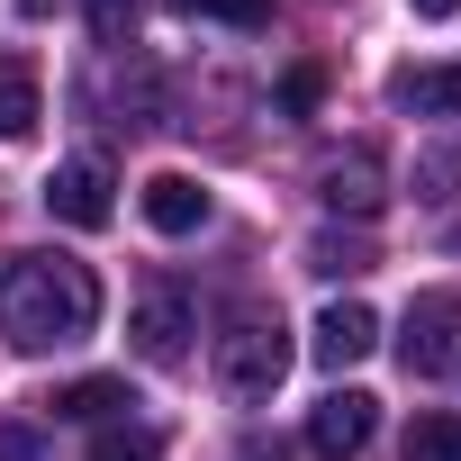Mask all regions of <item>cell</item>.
<instances>
[{
  "label": "cell",
  "mask_w": 461,
  "mask_h": 461,
  "mask_svg": "<svg viewBox=\"0 0 461 461\" xmlns=\"http://www.w3.org/2000/svg\"><path fill=\"white\" fill-rule=\"evenodd\" d=\"M190 335H199V317H190L181 290H145V299L127 308V344H136V362H154V371L190 362Z\"/></svg>",
  "instance_id": "4"
},
{
  "label": "cell",
  "mask_w": 461,
  "mask_h": 461,
  "mask_svg": "<svg viewBox=\"0 0 461 461\" xmlns=\"http://www.w3.org/2000/svg\"><path fill=\"white\" fill-rule=\"evenodd\" d=\"M181 10H199V19H226V28H263V19H272V0H181Z\"/></svg>",
  "instance_id": "17"
},
{
  "label": "cell",
  "mask_w": 461,
  "mask_h": 461,
  "mask_svg": "<svg viewBox=\"0 0 461 461\" xmlns=\"http://www.w3.org/2000/svg\"><path fill=\"white\" fill-rule=\"evenodd\" d=\"M236 461H281V443H263V434H245V452Z\"/></svg>",
  "instance_id": "20"
},
{
  "label": "cell",
  "mask_w": 461,
  "mask_h": 461,
  "mask_svg": "<svg viewBox=\"0 0 461 461\" xmlns=\"http://www.w3.org/2000/svg\"><path fill=\"white\" fill-rule=\"evenodd\" d=\"M145 226H154V236H199V226H208V190L190 172H154L145 181Z\"/></svg>",
  "instance_id": "9"
},
{
  "label": "cell",
  "mask_w": 461,
  "mask_h": 461,
  "mask_svg": "<svg viewBox=\"0 0 461 461\" xmlns=\"http://www.w3.org/2000/svg\"><path fill=\"white\" fill-rule=\"evenodd\" d=\"M461 190V154H425V199H452Z\"/></svg>",
  "instance_id": "18"
},
{
  "label": "cell",
  "mask_w": 461,
  "mask_h": 461,
  "mask_svg": "<svg viewBox=\"0 0 461 461\" xmlns=\"http://www.w3.org/2000/svg\"><path fill=\"white\" fill-rule=\"evenodd\" d=\"M371 425H380V398H371V389H335V398L308 407V452H317V461H362Z\"/></svg>",
  "instance_id": "5"
},
{
  "label": "cell",
  "mask_w": 461,
  "mask_h": 461,
  "mask_svg": "<svg viewBox=\"0 0 461 461\" xmlns=\"http://www.w3.org/2000/svg\"><path fill=\"white\" fill-rule=\"evenodd\" d=\"M118 407H136V389H127V380H109V371H91V380L55 389V416H73V425H109Z\"/></svg>",
  "instance_id": "12"
},
{
  "label": "cell",
  "mask_w": 461,
  "mask_h": 461,
  "mask_svg": "<svg viewBox=\"0 0 461 461\" xmlns=\"http://www.w3.org/2000/svg\"><path fill=\"white\" fill-rule=\"evenodd\" d=\"M407 461H461V407H434L407 425Z\"/></svg>",
  "instance_id": "13"
},
{
  "label": "cell",
  "mask_w": 461,
  "mask_h": 461,
  "mask_svg": "<svg viewBox=\"0 0 461 461\" xmlns=\"http://www.w3.org/2000/svg\"><path fill=\"white\" fill-rule=\"evenodd\" d=\"M398 362L416 380H461V290H425L398 326Z\"/></svg>",
  "instance_id": "3"
},
{
  "label": "cell",
  "mask_w": 461,
  "mask_h": 461,
  "mask_svg": "<svg viewBox=\"0 0 461 461\" xmlns=\"http://www.w3.org/2000/svg\"><path fill=\"white\" fill-rule=\"evenodd\" d=\"M0 461H46V443L28 425H0Z\"/></svg>",
  "instance_id": "19"
},
{
  "label": "cell",
  "mask_w": 461,
  "mask_h": 461,
  "mask_svg": "<svg viewBox=\"0 0 461 461\" xmlns=\"http://www.w3.org/2000/svg\"><path fill=\"white\" fill-rule=\"evenodd\" d=\"M308 272H326V281H344V272H371V245H344V236H317V245H308Z\"/></svg>",
  "instance_id": "15"
},
{
  "label": "cell",
  "mask_w": 461,
  "mask_h": 461,
  "mask_svg": "<svg viewBox=\"0 0 461 461\" xmlns=\"http://www.w3.org/2000/svg\"><path fill=\"white\" fill-rule=\"evenodd\" d=\"M371 344H380V317H371L362 299H335V308H326V317L308 326V353H317L326 371H344V362H362Z\"/></svg>",
  "instance_id": "8"
},
{
  "label": "cell",
  "mask_w": 461,
  "mask_h": 461,
  "mask_svg": "<svg viewBox=\"0 0 461 461\" xmlns=\"http://www.w3.org/2000/svg\"><path fill=\"white\" fill-rule=\"evenodd\" d=\"M100 326V272L73 254H10L0 263V335L19 353H64Z\"/></svg>",
  "instance_id": "1"
},
{
  "label": "cell",
  "mask_w": 461,
  "mask_h": 461,
  "mask_svg": "<svg viewBox=\"0 0 461 461\" xmlns=\"http://www.w3.org/2000/svg\"><path fill=\"white\" fill-rule=\"evenodd\" d=\"M91 10V37L100 46H127V28H136V0H82Z\"/></svg>",
  "instance_id": "16"
},
{
  "label": "cell",
  "mask_w": 461,
  "mask_h": 461,
  "mask_svg": "<svg viewBox=\"0 0 461 461\" xmlns=\"http://www.w3.org/2000/svg\"><path fill=\"white\" fill-rule=\"evenodd\" d=\"M37 118H46V91H37V64H28V55H0V145H19V136H37Z\"/></svg>",
  "instance_id": "11"
},
{
  "label": "cell",
  "mask_w": 461,
  "mask_h": 461,
  "mask_svg": "<svg viewBox=\"0 0 461 461\" xmlns=\"http://www.w3.org/2000/svg\"><path fill=\"white\" fill-rule=\"evenodd\" d=\"M389 109H407V118H452V109H461V64H407V73H389Z\"/></svg>",
  "instance_id": "10"
},
{
  "label": "cell",
  "mask_w": 461,
  "mask_h": 461,
  "mask_svg": "<svg viewBox=\"0 0 461 461\" xmlns=\"http://www.w3.org/2000/svg\"><path fill=\"white\" fill-rule=\"evenodd\" d=\"M380 181H389V172H380V154H371V145H353V154H335V163L317 172V199H326L335 217H371V208L389 199Z\"/></svg>",
  "instance_id": "7"
},
{
  "label": "cell",
  "mask_w": 461,
  "mask_h": 461,
  "mask_svg": "<svg viewBox=\"0 0 461 461\" xmlns=\"http://www.w3.org/2000/svg\"><path fill=\"white\" fill-rule=\"evenodd\" d=\"M461 10V0H416V19H452Z\"/></svg>",
  "instance_id": "21"
},
{
  "label": "cell",
  "mask_w": 461,
  "mask_h": 461,
  "mask_svg": "<svg viewBox=\"0 0 461 461\" xmlns=\"http://www.w3.org/2000/svg\"><path fill=\"white\" fill-rule=\"evenodd\" d=\"M208 362H217V389H226V398H272L281 371H290V326H281L272 308H236L226 335L208 344Z\"/></svg>",
  "instance_id": "2"
},
{
  "label": "cell",
  "mask_w": 461,
  "mask_h": 461,
  "mask_svg": "<svg viewBox=\"0 0 461 461\" xmlns=\"http://www.w3.org/2000/svg\"><path fill=\"white\" fill-rule=\"evenodd\" d=\"M91 461H163V434L154 425H100Z\"/></svg>",
  "instance_id": "14"
},
{
  "label": "cell",
  "mask_w": 461,
  "mask_h": 461,
  "mask_svg": "<svg viewBox=\"0 0 461 461\" xmlns=\"http://www.w3.org/2000/svg\"><path fill=\"white\" fill-rule=\"evenodd\" d=\"M118 181H109V163L100 154H73V163H55L46 172V208L64 217V226H109L118 217V199H109Z\"/></svg>",
  "instance_id": "6"
}]
</instances>
